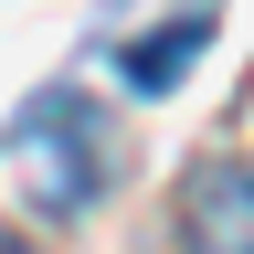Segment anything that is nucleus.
Instances as JSON below:
<instances>
[{
	"label": "nucleus",
	"mask_w": 254,
	"mask_h": 254,
	"mask_svg": "<svg viewBox=\"0 0 254 254\" xmlns=\"http://www.w3.org/2000/svg\"><path fill=\"white\" fill-rule=\"evenodd\" d=\"M180 244L190 254H254V170H244V159L190 170V190H180Z\"/></svg>",
	"instance_id": "obj_1"
},
{
	"label": "nucleus",
	"mask_w": 254,
	"mask_h": 254,
	"mask_svg": "<svg viewBox=\"0 0 254 254\" xmlns=\"http://www.w3.org/2000/svg\"><path fill=\"white\" fill-rule=\"evenodd\" d=\"M21 170H32V190H43V212H74L85 201L95 170H85V106L74 95H53V106L21 127Z\"/></svg>",
	"instance_id": "obj_2"
},
{
	"label": "nucleus",
	"mask_w": 254,
	"mask_h": 254,
	"mask_svg": "<svg viewBox=\"0 0 254 254\" xmlns=\"http://www.w3.org/2000/svg\"><path fill=\"white\" fill-rule=\"evenodd\" d=\"M190 53H201V21H170V32H148V43H138V53H117V64H127V85H138V95H159Z\"/></svg>",
	"instance_id": "obj_3"
}]
</instances>
